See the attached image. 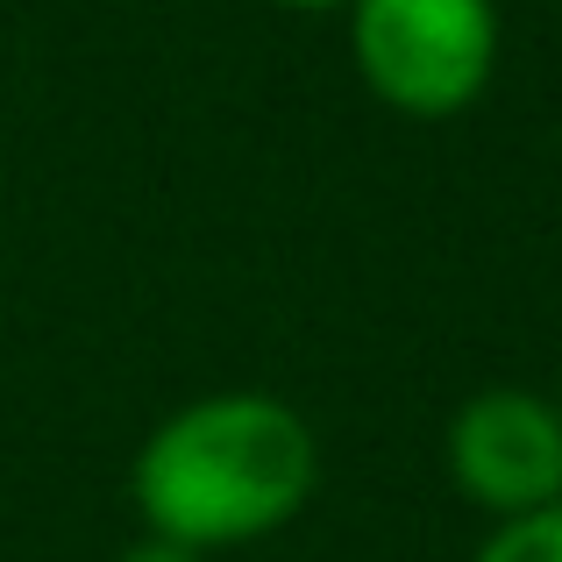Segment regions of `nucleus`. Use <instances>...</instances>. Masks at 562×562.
<instances>
[{
  "mask_svg": "<svg viewBox=\"0 0 562 562\" xmlns=\"http://www.w3.org/2000/svg\"><path fill=\"white\" fill-rule=\"evenodd\" d=\"M555 506H562V498H555Z\"/></svg>",
  "mask_w": 562,
  "mask_h": 562,
  "instance_id": "7",
  "label": "nucleus"
},
{
  "mask_svg": "<svg viewBox=\"0 0 562 562\" xmlns=\"http://www.w3.org/2000/svg\"><path fill=\"white\" fill-rule=\"evenodd\" d=\"M449 484L492 520H520L562 498V406L527 384H484L456 406L441 441Z\"/></svg>",
  "mask_w": 562,
  "mask_h": 562,
  "instance_id": "3",
  "label": "nucleus"
},
{
  "mask_svg": "<svg viewBox=\"0 0 562 562\" xmlns=\"http://www.w3.org/2000/svg\"><path fill=\"white\" fill-rule=\"evenodd\" d=\"M470 562H562V506L498 520L492 535L477 541V555H470Z\"/></svg>",
  "mask_w": 562,
  "mask_h": 562,
  "instance_id": "4",
  "label": "nucleus"
},
{
  "mask_svg": "<svg viewBox=\"0 0 562 562\" xmlns=\"http://www.w3.org/2000/svg\"><path fill=\"white\" fill-rule=\"evenodd\" d=\"M349 50L363 86L413 122L477 108L498 71L492 0H349Z\"/></svg>",
  "mask_w": 562,
  "mask_h": 562,
  "instance_id": "2",
  "label": "nucleus"
},
{
  "mask_svg": "<svg viewBox=\"0 0 562 562\" xmlns=\"http://www.w3.org/2000/svg\"><path fill=\"white\" fill-rule=\"evenodd\" d=\"M321 477V441L271 392H206L136 449V513L179 549H243L300 520Z\"/></svg>",
  "mask_w": 562,
  "mask_h": 562,
  "instance_id": "1",
  "label": "nucleus"
},
{
  "mask_svg": "<svg viewBox=\"0 0 562 562\" xmlns=\"http://www.w3.org/2000/svg\"><path fill=\"white\" fill-rule=\"evenodd\" d=\"M114 562H206L200 549H179V541H165V535H143L136 549H122Z\"/></svg>",
  "mask_w": 562,
  "mask_h": 562,
  "instance_id": "5",
  "label": "nucleus"
},
{
  "mask_svg": "<svg viewBox=\"0 0 562 562\" xmlns=\"http://www.w3.org/2000/svg\"><path fill=\"white\" fill-rule=\"evenodd\" d=\"M271 8H306L314 14V8H349V0H271Z\"/></svg>",
  "mask_w": 562,
  "mask_h": 562,
  "instance_id": "6",
  "label": "nucleus"
}]
</instances>
